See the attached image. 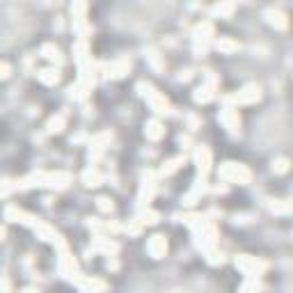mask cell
Segmentation results:
<instances>
[{"instance_id": "2e32d148", "label": "cell", "mask_w": 293, "mask_h": 293, "mask_svg": "<svg viewBox=\"0 0 293 293\" xmlns=\"http://www.w3.org/2000/svg\"><path fill=\"white\" fill-rule=\"evenodd\" d=\"M37 78L44 82V85H55L57 80H60V71L57 69H44L37 73Z\"/></svg>"}, {"instance_id": "603a6c76", "label": "cell", "mask_w": 293, "mask_h": 293, "mask_svg": "<svg viewBox=\"0 0 293 293\" xmlns=\"http://www.w3.org/2000/svg\"><path fill=\"white\" fill-rule=\"evenodd\" d=\"M179 163H183V158H174V160H170L168 168H163V174H172L174 170L179 168Z\"/></svg>"}, {"instance_id": "30bf717a", "label": "cell", "mask_w": 293, "mask_h": 293, "mask_svg": "<svg viewBox=\"0 0 293 293\" xmlns=\"http://www.w3.org/2000/svg\"><path fill=\"white\" fill-rule=\"evenodd\" d=\"M129 60H115L110 65H106V76L108 78H124L129 73Z\"/></svg>"}, {"instance_id": "7c38bea8", "label": "cell", "mask_w": 293, "mask_h": 293, "mask_svg": "<svg viewBox=\"0 0 293 293\" xmlns=\"http://www.w3.org/2000/svg\"><path fill=\"white\" fill-rule=\"evenodd\" d=\"M144 133H146V138L149 140H160L165 135V129H163V124H160L158 119H151V121H146Z\"/></svg>"}, {"instance_id": "6da1fadb", "label": "cell", "mask_w": 293, "mask_h": 293, "mask_svg": "<svg viewBox=\"0 0 293 293\" xmlns=\"http://www.w3.org/2000/svg\"><path fill=\"white\" fill-rule=\"evenodd\" d=\"M220 177L229 183H247L252 179L250 170L245 165H238V163H224L220 168Z\"/></svg>"}, {"instance_id": "3957f363", "label": "cell", "mask_w": 293, "mask_h": 293, "mask_svg": "<svg viewBox=\"0 0 293 293\" xmlns=\"http://www.w3.org/2000/svg\"><path fill=\"white\" fill-rule=\"evenodd\" d=\"M236 268L245 273L247 277H257V275H261V270L266 268V263L257 261L255 257H238L236 259Z\"/></svg>"}, {"instance_id": "ba28073f", "label": "cell", "mask_w": 293, "mask_h": 293, "mask_svg": "<svg viewBox=\"0 0 293 293\" xmlns=\"http://www.w3.org/2000/svg\"><path fill=\"white\" fill-rule=\"evenodd\" d=\"M146 252H149L154 259H160L165 257V252H168V241H165V236H151L149 243H146Z\"/></svg>"}, {"instance_id": "4fadbf2b", "label": "cell", "mask_w": 293, "mask_h": 293, "mask_svg": "<svg viewBox=\"0 0 293 293\" xmlns=\"http://www.w3.org/2000/svg\"><path fill=\"white\" fill-rule=\"evenodd\" d=\"M94 250H101V252H106V255H115L117 250H119V245H117L115 241H110V238H96L94 241Z\"/></svg>"}, {"instance_id": "9a60e30c", "label": "cell", "mask_w": 293, "mask_h": 293, "mask_svg": "<svg viewBox=\"0 0 293 293\" xmlns=\"http://www.w3.org/2000/svg\"><path fill=\"white\" fill-rule=\"evenodd\" d=\"M266 18H268V23L270 26H275V28H280V30H284L286 26H289V21H286V16L282 12H266Z\"/></svg>"}, {"instance_id": "8fae6325", "label": "cell", "mask_w": 293, "mask_h": 293, "mask_svg": "<svg viewBox=\"0 0 293 293\" xmlns=\"http://www.w3.org/2000/svg\"><path fill=\"white\" fill-rule=\"evenodd\" d=\"M41 57H46L48 62H53V65H62V53L57 46H53V44H44L41 46Z\"/></svg>"}, {"instance_id": "484cf974", "label": "cell", "mask_w": 293, "mask_h": 293, "mask_svg": "<svg viewBox=\"0 0 293 293\" xmlns=\"http://www.w3.org/2000/svg\"><path fill=\"white\" fill-rule=\"evenodd\" d=\"M9 71H12V69H9V65H5V62H3V65H0V78H7Z\"/></svg>"}, {"instance_id": "d6986e66", "label": "cell", "mask_w": 293, "mask_h": 293, "mask_svg": "<svg viewBox=\"0 0 293 293\" xmlns=\"http://www.w3.org/2000/svg\"><path fill=\"white\" fill-rule=\"evenodd\" d=\"M82 181H85V185H90V188H94V185H99L101 183V174H99V170H87L85 174H82Z\"/></svg>"}, {"instance_id": "44dd1931", "label": "cell", "mask_w": 293, "mask_h": 293, "mask_svg": "<svg viewBox=\"0 0 293 293\" xmlns=\"http://www.w3.org/2000/svg\"><path fill=\"white\" fill-rule=\"evenodd\" d=\"M78 286H80V289H106V284L99 280H80Z\"/></svg>"}, {"instance_id": "5bb4252c", "label": "cell", "mask_w": 293, "mask_h": 293, "mask_svg": "<svg viewBox=\"0 0 293 293\" xmlns=\"http://www.w3.org/2000/svg\"><path fill=\"white\" fill-rule=\"evenodd\" d=\"M234 12V0H220V3L216 5V7L211 9V14L213 16H220V18H224V16H229V14Z\"/></svg>"}, {"instance_id": "e0dca14e", "label": "cell", "mask_w": 293, "mask_h": 293, "mask_svg": "<svg viewBox=\"0 0 293 293\" xmlns=\"http://www.w3.org/2000/svg\"><path fill=\"white\" fill-rule=\"evenodd\" d=\"M204 190H206V183H204V179H202V181H197V185H193V190H190V193L183 197V202L185 204H195L199 197H202Z\"/></svg>"}, {"instance_id": "ac0fdd59", "label": "cell", "mask_w": 293, "mask_h": 293, "mask_svg": "<svg viewBox=\"0 0 293 293\" xmlns=\"http://www.w3.org/2000/svg\"><path fill=\"white\" fill-rule=\"evenodd\" d=\"M65 124H67V115L62 112V115H55L51 121H48L46 129H48V133H60V131L65 129Z\"/></svg>"}, {"instance_id": "9c48e42d", "label": "cell", "mask_w": 293, "mask_h": 293, "mask_svg": "<svg viewBox=\"0 0 293 293\" xmlns=\"http://www.w3.org/2000/svg\"><path fill=\"white\" fill-rule=\"evenodd\" d=\"M195 163H197V170L204 174H208V170H211V151L206 149V146H197L195 149Z\"/></svg>"}, {"instance_id": "d4e9b609", "label": "cell", "mask_w": 293, "mask_h": 293, "mask_svg": "<svg viewBox=\"0 0 293 293\" xmlns=\"http://www.w3.org/2000/svg\"><path fill=\"white\" fill-rule=\"evenodd\" d=\"M286 168H289V160L286 158H280L275 165V172H286Z\"/></svg>"}, {"instance_id": "8992f818", "label": "cell", "mask_w": 293, "mask_h": 293, "mask_svg": "<svg viewBox=\"0 0 293 293\" xmlns=\"http://www.w3.org/2000/svg\"><path fill=\"white\" fill-rule=\"evenodd\" d=\"M220 121L224 124V129H227L229 133H238V129H241V119H238V112L234 108L220 110Z\"/></svg>"}, {"instance_id": "7a4b0ae2", "label": "cell", "mask_w": 293, "mask_h": 293, "mask_svg": "<svg viewBox=\"0 0 293 293\" xmlns=\"http://www.w3.org/2000/svg\"><path fill=\"white\" fill-rule=\"evenodd\" d=\"M138 90H140V94H142L144 99H146V103H149L151 108L158 112V115H170V103H168V99H165V96H160L151 85H144V82H140Z\"/></svg>"}, {"instance_id": "4316f807", "label": "cell", "mask_w": 293, "mask_h": 293, "mask_svg": "<svg viewBox=\"0 0 293 293\" xmlns=\"http://www.w3.org/2000/svg\"><path fill=\"white\" fill-rule=\"evenodd\" d=\"M3 238H5V229L0 227V241H3Z\"/></svg>"}, {"instance_id": "7402d4cb", "label": "cell", "mask_w": 293, "mask_h": 293, "mask_svg": "<svg viewBox=\"0 0 293 293\" xmlns=\"http://www.w3.org/2000/svg\"><path fill=\"white\" fill-rule=\"evenodd\" d=\"M206 252V259H208V263H213V266H216V263H222L224 259H222V252H218V250H213V247H208V250H204Z\"/></svg>"}, {"instance_id": "cb8c5ba5", "label": "cell", "mask_w": 293, "mask_h": 293, "mask_svg": "<svg viewBox=\"0 0 293 293\" xmlns=\"http://www.w3.org/2000/svg\"><path fill=\"white\" fill-rule=\"evenodd\" d=\"M96 202H99V208H101V211H112V199H108V197H99Z\"/></svg>"}, {"instance_id": "52a82bcc", "label": "cell", "mask_w": 293, "mask_h": 293, "mask_svg": "<svg viewBox=\"0 0 293 293\" xmlns=\"http://www.w3.org/2000/svg\"><path fill=\"white\" fill-rule=\"evenodd\" d=\"M193 37H195V46H199V44H202V51H206L208 39L213 37V26H211V23H199V26L195 28Z\"/></svg>"}, {"instance_id": "5b68a950", "label": "cell", "mask_w": 293, "mask_h": 293, "mask_svg": "<svg viewBox=\"0 0 293 293\" xmlns=\"http://www.w3.org/2000/svg\"><path fill=\"white\" fill-rule=\"evenodd\" d=\"M213 96H216V78L208 76L206 80L197 87V92H195V101H197V103H208Z\"/></svg>"}, {"instance_id": "277c9868", "label": "cell", "mask_w": 293, "mask_h": 293, "mask_svg": "<svg viewBox=\"0 0 293 293\" xmlns=\"http://www.w3.org/2000/svg\"><path fill=\"white\" fill-rule=\"evenodd\" d=\"M259 96H261L259 85H245L238 94L229 96L227 101H234V103H238V106H247V103H255V101H259Z\"/></svg>"}, {"instance_id": "ffe728a7", "label": "cell", "mask_w": 293, "mask_h": 293, "mask_svg": "<svg viewBox=\"0 0 293 293\" xmlns=\"http://www.w3.org/2000/svg\"><path fill=\"white\" fill-rule=\"evenodd\" d=\"M216 48L218 51H222V53H234V51H238V44L236 41H232V39H218L216 41Z\"/></svg>"}]
</instances>
